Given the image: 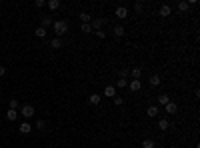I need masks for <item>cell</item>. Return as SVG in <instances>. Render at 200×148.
Returning <instances> with one entry per match:
<instances>
[{"instance_id":"f546056e","label":"cell","mask_w":200,"mask_h":148,"mask_svg":"<svg viewBox=\"0 0 200 148\" xmlns=\"http://www.w3.org/2000/svg\"><path fill=\"white\" fill-rule=\"evenodd\" d=\"M82 32H84V34H90V32H92V26H90V24H82Z\"/></svg>"},{"instance_id":"7c38bea8","label":"cell","mask_w":200,"mask_h":148,"mask_svg":"<svg viewBox=\"0 0 200 148\" xmlns=\"http://www.w3.org/2000/svg\"><path fill=\"white\" fill-rule=\"evenodd\" d=\"M160 82H162V80H160V76L158 74H154V76H150V80H148V84H150L152 88H156V86H160Z\"/></svg>"},{"instance_id":"d6986e66","label":"cell","mask_w":200,"mask_h":148,"mask_svg":"<svg viewBox=\"0 0 200 148\" xmlns=\"http://www.w3.org/2000/svg\"><path fill=\"white\" fill-rule=\"evenodd\" d=\"M114 36H116V38H122V36H124V26H120V24H118V26H114Z\"/></svg>"},{"instance_id":"d6a6232c","label":"cell","mask_w":200,"mask_h":148,"mask_svg":"<svg viewBox=\"0 0 200 148\" xmlns=\"http://www.w3.org/2000/svg\"><path fill=\"white\" fill-rule=\"evenodd\" d=\"M44 0H36V2H34V6H36V8H42V6H44Z\"/></svg>"},{"instance_id":"d4e9b609","label":"cell","mask_w":200,"mask_h":148,"mask_svg":"<svg viewBox=\"0 0 200 148\" xmlns=\"http://www.w3.org/2000/svg\"><path fill=\"white\" fill-rule=\"evenodd\" d=\"M178 10H180V12H186V10H188V2H184V0H182V2H178Z\"/></svg>"},{"instance_id":"52a82bcc","label":"cell","mask_w":200,"mask_h":148,"mask_svg":"<svg viewBox=\"0 0 200 148\" xmlns=\"http://www.w3.org/2000/svg\"><path fill=\"white\" fill-rule=\"evenodd\" d=\"M102 24H104V18H92L90 26H92V30H94V32H98L102 28Z\"/></svg>"},{"instance_id":"4fadbf2b","label":"cell","mask_w":200,"mask_h":148,"mask_svg":"<svg viewBox=\"0 0 200 148\" xmlns=\"http://www.w3.org/2000/svg\"><path fill=\"white\" fill-rule=\"evenodd\" d=\"M164 110H166L168 114H176V112H178V106H176V102H168L166 106H164Z\"/></svg>"},{"instance_id":"ac0fdd59","label":"cell","mask_w":200,"mask_h":148,"mask_svg":"<svg viewBox=\"0 0 200 148\" xmlns=\"http://www.w3.org/2000/svg\"><path fill=\"white\" fill-rule=\"evenodd\" d=\"M80 20H82V24H90L92 22V16L88 14V12H80Z\"/></svg>"},{"instance_id":"83f0119b","label":"cell","mask_w":200,"mask_h":148,"mask_svg":"<svg viewBox=\"0 0 200 148\" xmlns=\"http://www.w3.org/2000/svg\"><path fill=\"white\" fill-rule=\"evenodd\" d=\"M128 76H130V70H128V68H122V70H120V78H124V80H126Z\"/></svg>"},{"instance_id":"cb8c5ba5","label":"cell","mask_w":200,"mask_h":148,"mask_svg":"<svg viewBox=\"0 0 200 148\" xmlns=\"http://www.w3.org/2000/svg\"><path fill=\"white\" fill-rule=\"evenodd\" d=\"M158 102L162 104V106H166V104L170 102V98H168V94H162V96H158Z\"/></svg>"},{"instance_id":"e0dca14e","label":"cell","mask_w":200,"mask_h":148,"mask_svg":"<svg viewBox=\"0 0 200 148\" xmlns=\"http://www.w3.org/2000/svg\"><path fill=\"white\" fill-rule=\"evenodd\" d=\"M50 48H54V50L62 48V40L60 38H52V40H50Z\"/></svg>"},{"instance_id":"5bb4252c","label":"cell","mask_w":200,"mask_h":148,"mask_svg":"<svg viewBox=\"0 0 200 148\" xmlns=\"http://www.w3.org/2000/svg\"><path fill=\"white\" fill-rule=\"evenodd\" d=\"M130 76H132L134 80H140V76H142V68H138V66H134V68L130 70Z\"/></svg>"},{"instance_id":"277c9868","label":"cell","mask_w":200,"mask_h":148,"mask_svg":"<svg viewBox=\"0 0 200 148\" xmlns=\"http://www.w3.org/2000/svg\"><path fill=\"white\" fill-rule=\"evenodd\" d=\"M18 132H20V134H30V132H32L30 122H28V120H26V122H22V124L18 126Z\"/></svg>"},{"instance_id":"4dcf8cb0","label":"cell","mask_w":200,"mask_h":148,"mask_svg":"<svg viewBox=\"0 0 200 148\" xmlns=\"http://www.w3.org/2000/svg\"><path fill=\"white\" fill-rule=\"evenodd\" d=\"M94 34H96V38H100V40H104V38H106V32H102V30L94 32Z\"/></svg>"},{"instance_id":"484cf974","label":"cell","mask_w":200,"mask_h":148,"mask_svg":"<svg viewBox=\"0 0 200 148\" xmlns=\"http://www.w3.org/2000/svg\"><path fill=\"white\" fill-rule=\"evenodd\" d=\"M124 86H128V80L120 78V80H118V82H116V86H114V88H124Z\"/></svg>"},{"instance_id":"2e32d148","label":"cell","mask_w":200,"mask_h":148,"mask_svg":"<svg viewBox=\"0 0 200 148\" xmlns=\"http://www.w3.org/2000/svg\"><path fill=\"white\" fill-rule=\"evenodd\" d=\"M140 144H142V148H154V146H156V142L152 140V138H144V140L140 142Z\"/></svg>"},{"instance_id":"e575fe53","label":"cell","mask_w":200,"mask_h":148,"mask_svg":"<svg viewBox=\"0 0 200 148\" xmlns=\"http://www.w3.org/2000/svg\"><path fill=\"white\" fill-rule=\"evenodd\" d=\"M0 92H2V88H0Z\"/></svg>"},{"instance_id":"8992f818","label":"cell","mask_w":200,"mask_h":148,"mask_svg":"<svg viewBox=\"0 0 200 148\" xmlns=\"http://www.w3.org/2000/svg\"><path fill=\"white\" fill-rule=\"evenodd\" d=\"M88 102H90L92 106H98V104L102 102V94H96V92H92L90 98H88Z\"/></svg>"},{"instance_id":"836d02e7","label":"cell","mask_w":200,"mask_h":148,"mask_svg":"<svg viewBox=\"0 0 200 148\" xmlns=\"http://www.w3.org/2000/svg\"><path fill=\"white\" fill-rule=\"evenodd\" d=\"M4 74H6V68H4V66H2V64H0V78H2V76H4Z\"/></svg>"},{"instance_id":"603a6c76","label":"cell","mask_w":200,"mask_h":148,"mask_svg":"<svg viewBox=\"0 0 200 148\" xmlns=\"http://www.w3.org/2000/svg\"><path fill=\"white\" fill-rule=\"evenodd\" d=\"M8 106H10V110H18V108H20V102H18V100H16V98H12Z\"/></svg>"},{"instance_id":"9c48e42d","label":"cell","mask_w":200,"mask_h":148,"mask_svg":"<svg viewBox=\"0 0 200 148\" xmlns=\"http://www.w3.org/2000/svg\"><path fill=\"white\" fill-rule=\"evenodd\" d=\"M102 96H108V98H114V96H116V88H114L112 84H108V86L104 88V92H102Z\"/></svg>"},{"instance_id":"7a4b0ae2","label":"cell","mask_w":200,"mask_h":148,"mask_svg":"<svg viewBox=\"0 0 200 148\" xmlns=\"http://www.w3.org/2000/svg\"><path fill=\"white\" fill-rule=\"evenodd\" d=\"M18 114H22V116L28 120V118H32L34 114H36V110H34L32 104H24V106H20V112H18Z\"/></svg>"},{"instance_id":"7402d4cb","label":"cell","mask_w":200,"mask_h":148,"mask_svg":"<svg viewBox=\"0 0 200 148\" xmlns=\"http://www.w3.org/2000/svg\"><path fill=\"white\" fill-rule=\"evenodd\" d=\"M34 34H36V38H44L46 36V28H42V26H38L36 30H34Z\"/></svg>"},{"instance_id":"9a60e30c","label":"cell","mask_w":200,"mask_h":148,"mask_svg":"<svg viewBox=\"0 0 200 148\" xmlns=\"http://www.w3.org/2000/svg\"><path fill=\"white\" fill-rule=\"evenodd\" d=\"M158 128L164 132V130H168V128H170V122L166 120V118H160V120H158Z\"/></svg>"},{"instance_id":"6da1fadb","label":"cell","mask_w":200,"mask_h":148,"mask_svg":"<svg viewBox=\"0 0 200 148\" xmlns=\"http://www.w3.org/2000/svg\"><path fill=\"white\" fill-rule=\"evenodd\" d=\"M52 28H54V32H56V38H60L68 32V22L66 20H54Z\"/></svg>"},{"instance_id":"f1b7e54d","label":"cell","mask_w":200,"mask_h":148,"mask_svg":"<svg viewBox=\"0 0 200 148\" xmlns=\"http://www.w3.org/2000/svg\"><path fill=\"white\" fill-rule=\"evenodd\" d=\"M114 104H116V106H122V104H124V98H122V96H114Z\"/></svg>"},{"instance_id":"30bf717a","label":"cell","mask_w":200,"mask_h":148,"mask_svg":"<svg viewBox=\"0 0 200 148\" xmlns=\"http://www.w3.org/2000/svg\"><path fill=\"white\" fill-rule=\"evenodd\" d=\"M128 88L132 92H138L140 88H142V82H140V80H130V82H128Z\"/></svg>"},{"instance_id":"44dd1931","label":"cell","mask_w":200,"mask_h":148,"mask_svg":"<svg viewBox=\"0 0 200 148\" xmlns=\"http://www.w3.org/2000/svg\"><path fill=\"white\" fill-rule=\"evenodd\" d=\"M46 6H48L50 10H58V8H60V2H58V0H48Z\"/></svg>"},{"instance_id":"8fae6325","label":"cell","mask_w":200,"mask_h":148,"mask_svg":"<svg viewBox=\"0 0 200 148\" xmlns=\"http://www.w3.org/2000/svg\"><path fill=\"white\" fill-rule=\"evenodd\" d=\"M54 24V20L50 18V16H42V20H40V26L42 28H48V26H52Z\"/></svg>"},{"instance_id":"4316f807","label":"cell","mask_w":200,"mask_h":148,"mask_svg":"<svg viewBox=\"0 0 200 148\" xmlns=\"http://www.w3.org/2000/svg\"><path fill=\"white\" fill-rule=\"evenodd\" d=\"M36 128L44 132V130H46V122H44V120H38V122H36Z\"/></svg>"},{"instance_id":"ffe728a7","label":"cell","mask_w":200,"mask_h":148,"mask_svg":"<svg viewBox=\"0 0 200 148\" xmlns=\"http://www.w3.org/2000/svg\"><path fill=\"white\" fill-rule=\"evenodd\" d=\"M6 118L10 122H14L16 118H18V110H10V108H8V112H6Z\"/></svg>"},{"instance_id":"5b68a950","label":"cell","mask_w":200,"mask_h":148,"mask_svg":"<svg viewBox=\"0 0 200 148\" xmlns=\"http://www.w3.org/2000/svg\"><path fill=\"white\" fill-rule=\"evenodd\" d=\"M170 14H172V8H170L168 4H162V6H160V10H158V16L166 18V16H170Z\"/></svg>"},{"instance_id":"ba28073f","label":"cell","mask_w":200,"mask_h":148,"mask_svg":"<svg viewBox=\"0 0 200 148\" xmlns=\"http://www.w3.org/2000/svg\"><path fill=\"white\" fill-rule=\"evenodd\" d=\"M158 112H160V108L156 106V104H152V106L146 108V116L148 118H156V114H158Z\"/></svg>"},{"instance_id":"1f68e13d","label":"cell","mask_w":200,"mask_h":148,"mask_svg":"<svg viewBox=\"0 0 200 148\" xmlns=\"http://www.w3.org/2000/svg\"><path fill=\"white\" fill-rule=\"evenodd\" d=\"M142 8H144V4H142V2H134V10H138V12H140Z\"/></svg>"},{"instance_id":"3957f363","label":"cell","mask_w":200,"mask_h":148,"mask_svg":"<svg viewBox=\"0 0 200 148\" xmlns=\"http://www.w3.org/2000/svg\"><path fill=\"white\" fill-rule=\"evenodd\" d=\"M116 18L126 20V18H128V8H126V6H118L116 8Z\"/></svg>"}]
</instances>
